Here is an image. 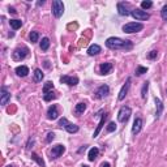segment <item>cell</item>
<instances>
[{"label":"cell","instance_id":"cell-1","mask_svg":"<svg viewBox=\"0 0 167 167\" xmlns=\"http://www.w3.org/2000/svg\"><path fill=\"white\" fill-rule=\"evenodd\" d=\"M106 46L110 50H131L133 47V43L131 41H124L117 37H111L106 41Z\"/></svg>","mask_w":167,"mask_h":167},{"label":"cell","instance_id":"cell-2","mask_svg":"<svg viewBox=\"0 0 167 167\" xmlns=\"http://www.w3.org/2000/svg\"><path fill=\"white\" fill-rule=\"evenodd\" d=\"M144 29V25L141 22H129V24H125L123 26V32L127 33V34H132V33H138L141 30Z\"/></svg>","mask_w":167,"mask_h":167},{"label":"cell","instance_id":"cell-3","mask_svg":"<svg viewBox=\"0 0 167 167\" xmlns=\"http://www.w3.org/2000/svg\"><path fill=\"white\" fill-rule=\"evenodd\" d=\"M28 55H29V48H28L26 46H21V47H17L16 50L13 51L12 56H13V60L20 61V60H24V59H25Z\"/></svg>","mask_w":167,"mask_h":167},{"label":"cell","instance_id":"cell-4","mask_svg":"<svg viewBox=\"0 0 167 167\" xmlns=\"http://www.w3.org/2000/svg\"><path fill=\"white\" fill-rule=\"evenodd\" d=\"M131 115H132L131 107L123 106V107L119 110V112H117V120H119L120 123H127V121L129 120V117H131Z\"/></svg>","mask_w":167,"mask_h":167},{"label":"cell","instance_id":"cell-5","mask_svg":"<svg viewBox=\"0 0 167 167\" xmlns=\"http://www.w3.org/2000/svg\"><path fill=\"white\" fill-rule=\"evenodd\" d=\"M59 125H60V127H64L65 131H67L68 133H77L78 129H80L78 125L73 124V123H69V121L65 119V117H61V119L59 120Z\"/></svg>","mask_w":167,"mask_h":167},{"label":"cell","instance_id":"cell-6","mask_svg":"<svg viewBox=\"0 0 167 167\" xmlns=\"http://www.w3.org/2000/svg\"><path fill=\"white\" fill-rule=\"evenodd\" d=\"M52 13H54V16L56 18L63 16V13H64V4H63V2H60V0H55V2H52Z\"/></svg>","mask_w":167,"mask_h":167},{"label":"cell","instance_id":"cell-7","mask_svg":"<svg viewBox=\"0 0 167 167\" xmlns=\"http://www.w3.org/2000/svg\"><path fill=\"white\" fill-rule=\"evenodd\" d=\"M136 20L137 21H146V20H149V13H146V11H142V9H138V8H136V9H132V13H131Z\"/></svg>","mask_w":167,"mask_h":167},{"label":"cell","instance_id":"cell-8","mask_svg":"<svg viewBox=\"0 0 167 167\" xmlns=\"http://www.w3.org/2000/svg\"><path fill=\"white\" fill-rule=\"evenodd\" d=\"M65 152V146L64 145H60V144H58V145H55V146H52V149H51V159H56V158H59L60 156H63V153Z\"/></svg>","mask_w":167,"mask_h":167},{"label":"cell","instance_id":"cell-9","mask_svg":"<svg viewBox=\"0 0 167 167\" xmlns=\"http://www.w3.org/2000/svg\"><path fill=\"white\" fill-rule=\"evenodd\" d=\"M117 12H119L120 16H128L132 13L131 9V4L129 3H119L117 4Z\"/></svg>","mask_w":167,"mask_h":167},{"label":"cell","instance_id":"cell-10","mask_svg":"<svg viewBox=\"0 0 167 167\" xmlns=\"http://www.w3.org/2000/svg\"><path fill=\"white\" fill-rule=\"evenodd\" d=\"M108 94H110V88H108V85H101L99 88L95 90V97L98 98V99L107 97Z\"/></svg>","mask_w":167,"mask_h":167},{"label":"cell","instance_id":"cell-11","mask_svg":"<svg viewBox=\"0 0 167 167\" xmlns=\"http://www.w3.org/2000/svg\"><path fill=\"white\" fill-rule=\"evenodd\" d=\"M129 88H131V78H128V80H127V82L121 86V89H120V91H119V95H117V99H119V101H123V99H124L125 95L128 94Z\"/></svg>","mask_w":167,"mask_h":167},{"label":"cell","instance_id":"cell-12","mask_svg":"<svg viewBox=\"0 0 167 167\" xmlns=\"http://www.w3.org/2000/svg\"><path fill=\"white\" fill-rule=\"evenodd\" d=\"M60 81L63 82V84H67V85H69V86H75L78 84V77H73V76H61L60 77Z\"/></svg>","mask_w":167,"mask_h":167},{"label":"cell","instance_id":"cell-13","mask_svg":"<svg viewBox=\"0 0 167 167\" xmlns=\"http://www.w3.org/2000/svg\"><path fill=\"white\" fill-rule=\"evenodd\" d=\"M47 117L50 120H55L59 117V111H58V106L56 104H51L47 110Z\"/></svg>","mask_w":167,"mask_h":167},{"label":"cell","instance_id":"cell-14","mask_svg":"<svg viewBox=\"0 0 167 167\" xmlns=\"http://www.w3.org/2000/svg\"><path fill=\"white\" fill-rule=\"evenodd\" d=\"M142 125H144V123H142L141 117H136L134 121H133V125H132V133L133 134L140 133L141 129H142Z\"/></svg>","mask_w":167,"mask_h":167},{"label":"cell","instance_id":"cell-15","mask_svg":"<svg viewBox=\"0 0 167 167\" xmlns=\"http://www.w3.org/2000/svg\"><path fill=\"white\" fill-rule=\"evenodd\" d=\"M0 95H2V99H0V102H2L3 106H5V104H7L9 102V99H11V93L3 86V88H2V94H0Z\"/></svg>","mask_w":167,"mask_h":167},{"label":"cell","instance_id":"cell-16","mask_svg":"<svg viewBox=\"0 0 167 167\" xmlns=\"http://www.w3.org/2000/svg\"><path fill=\"white\" fill-rule=\"evenodd\" d=\"M107 117H108V115H107L106 112H104V114L101 116V121H99V124H98L97 129L94 131V134H93V136H94V137H98V134H99V132L102 131V128H103V125H104V121H106Z\"/></svg>","mask_w":167,"mask_h":167},{"label":"cell","instance_id":"cell-17","mask_svg":"<svg viewBox=\"0 0 167 167\" xmlns=\"http://www.w3.org/2000/svg\"><path fill=\"white\" fill-rule=\"evenodd\" d=\"M111 71H112V64L111 63H102L99 65L101 75H108V73H111Z\"/></svg>","mask_w":167,"mask_h":167},{"label":"cell","instance_id":"cell-18","mask_svg":"<svg viewBox=\"0 0 167 167\" xmlns=\"http://www.w3.org/2000/svg\"><path fill=\"white\" fill-rule=\"evenodd\" d=\"M16 75L20 77H25L29 75V68L26 65H20L16 68Z\"/></svg>","mask_w":167,"mask_h":167},{"label":"cell","instance_id":"cell-19","mask_svg":"<svg viewBox=\"0 0 167 167\" xmlns=\"http://www.w3.org/2000/svg\"><path fill=\"white\" fill-rule=\"evenodd\" d=\"M102 51V48L99 45H91L89 48H88V54L90 55V56H94V55H98Z\"/></svg>","mask_w":167,"mask_h":167},{"label":"cell","instance_id":"cell-20","mask_svg":"<svg viewBox=\"0 0 167 167\" xmlns=\"http://www.w3.org/2000/svg\"><path fill=\"white\" fill-rule=\"evenodd\" d=\"M85 110H86V103L85 102H80V103L76 104V107H75V114L77 116H80V115L84 114Z\"/></svg>","mask_w":167,"mask_h":167},{"label":"cell","instance_id":"cell-21","mask_svg":"<svg viewBox=\"0 0 167 167\" xmlns=\"http://www.w3.org/2000/svg\"><path fill=\"white\" fill-rule=\"evenodd\" d=\"M156 104H157V112H156V117L157 119H159L160 117V115H162V111H163V103H162V101L159 99V98H156Z\"/></svg>","mask_w":167,"mask_h":167},{"label":"cell","instance_id":"cell-22","mask_svg":"<svg viewBox=\"0 0 167 167\" xmlns=\"http://www.w3.org/2000/svg\"><path fill=\"white\" fill-rule=\"evenodd\" d=\"M98 154H99V149L98 147H91V149L89 150V154H88V158H89V160H94L97 157H98Z\"/></svg>","mask_w":167,"mask_h":167},{"label":"cell","instance_id":"cell-23","mask_svg":"<svg viewBox=\"0 0 167 167\" xmlns=\"http://www.w3.org/2000/svg\"><path fill=\"white\" fill-rule=\"evenodd\" d=\"M32 159H33V160H35V162L38 163L41 167H46V165H45V160H43V159H42L39 156H38V154L32 153Z\"/></svg>","mask_w":167,"mask_h":167},{"label":"cell","instance_id":"cell-24","mask_svg":"<svg viewBox=\"0 0 167 167\" xmlns=\"http://www.w3.org/2000/svg\"><path fill=\"white\" fill-rule=\"evenodd\" d=\"M48 47H50V39L45 37V38H42V42H41V48L42 51H47Z\"/></svg>","mask_w":167,"mask_h":167},{"label":"cell","instance_id":"cell-25","mask_svg":"<svg viewBox=\"0 0 167 167\" xmlns=\"http://www.w3.org/2000/svg\"><path fill=\"white\" fill-rule=\"evenodd\" d=\"M43 78V73L42 71L39 69V68H37V69H34V81L35 82H41Z\"/></svg>","mask_w":167,"mask_h":167},{"label":"cell","instance_id":"cell-26","mask_svg":"<svg viewBox=\"0 0 167 167\" xmlns=\"http://www.w3.org/2000/svg\"><path fill=\"white\" fill-rule=\"evenodd\" d=\"M52 89H54V84L51 81H47L45 86H43V94H47V93L52 91Z\"/></svg>","mask_w":167,"mask_h":167},{"label":"cell","instance_id":"cell-27","mask_svg":"<svg viewBox=\"0 0 167 167\" xmlns=\"http://www.w3.org/2000/svg\"><path fill=\"white\" fill-rule=\"evenodd\" d=\"M9 24H11L12 29L17 30V29H20V28H21V25H22V21H21V20H11V21H9Z\"/></svg>","mask_w":167,"mask_h":167},{"label":"cell","instance_id":"cell-28","mask_svg":"<svg viewBox=\"0 0 167 167\" xmlns=\"http://www.w3.org/2000/svg\"><path fill=\"white\" fill-rule=\"evenodd\" d=\"M147 89H149V82H144V85H142V89H141V97L142 99H145L146 98V93H147Z\"/></svg>","mask_w":167,"mask_h":167},{"label":"cell","instance_id":"cell-29","mask_svg":"<svg viewBox=\"0 0 167 167\" xmlns=\"http://www.w3.org/2000/svg\"><path fill=\"white\" fill-rule=\"evenodd\" d=\"M146 72H147V68H146V67H141V65H138L137 68H136V75H137V76L144 75V73H146Z\"/></svg>","mask_w":167,"mask_h":167},{"label":"cell","instance_id":"cell-30","mask_svg":"<svg viewBox=\"0 0 167 167\" xmlns=\"http://www.w3.org/2000/svg\"><path fill=\"white\" fill-rule=\"evenodd\" d=\"M39 39V34L38 32H32L30 33V41H32V43H37Z\"/></svg>","mask_w":167,"mask_h":167},{"label":"cell","instance_id":"cell-31","mask_svg":"<svg viewBox=\"0 0 167 167\" xmlns=\"http://www.w3.org/2000/svg\"><path fill=\"white\" fill-rule=\"evenodd\" d=\"M55 98V94L52 91H50V93H47V94H43V99H45L46 102H50L51 99H54Z\"/></svg>","mask_w":167,"mask_h":167},{"label":"cell","instance_id":"cell-32","mask_svg":"<svg viewBox=\"0 0 167 167\" xmlns=\"http://www.w3.org/2000/svg\"><path fill=\"white\" fill-rule=\"evenodd\" d=\"M152 7H153V3L149 2V0H146V2H142V3H141V8H142V9H149V8H152Z\"/></svg>","mask_w":167,"mask_h":167},{"label":"cell","instance_id":"cell-33","mask_svg":"<svg viewBox=\"0 0 167 167\" xmlns=\"http://www.w3.org/2000/svg\"><path fill=\"white\" fill-rule=\"evenodd\" d=\"M160 16H162V18L167 22V5H165V7L162 8V11H160Z\"/></svg>","mask_w":167,"mask_h":167},{"label":"cell","instance_id":"cell-34","mask_svg":"<svg viewBox=\"0 0 167 167\" xmlns=\"http://www.w3.org/2000/svg\"><path fill=\"white\" fill-rule=\"evenodd\" d=\"M158 56V52L157 51H150L149 54H147V58L149 59H156Z\"/></svg>","mask_w":167,"mask_h":167},{"label":"cell","instance_id":"cell-35","mask_svg":"<svg viewBox=\"0 0 167 167\" xmlns=\"http://www.w3.org/2000/svg\"><path fill=\"white\" fill-rule=\"evenodd\" d=\"M116 129V125H115V123H110L108 124V127H107V131L108 132H114Z\"/></svg>","mask_w":167,"mask_h":167},{"label":"cell","instance_id":"cell-36","mask_svg":"<svg viewBox=\"0 0 167 167\" xmlns=\"http://www.w3.org/2000/svg\"><path fill=\"white\" fill-rule=\"evenodd\" d=\"M54 137H55V134L52 132H50V133L47 134V142H50L51 140H54Z\"/></svg>","mask_w":167,"mask_h":167},{"label":"cell","instance_id":"cell-37","mask_svg":"<svg viewBox=\"0 0 167 167\" xmlns=\"http://www.w3.org/2000/svg\"><path fill=\"white\" fill-rule=\"evenodd\" d=\"M101 167H110V163H108V162H103V163L101 165Z\"/></svg>","mask_w":167,"mask_h":167},{"label":"cell","instance_id":"cell-38","mask_svg":"<svg viewBox=\"0 0 167 167\" xmlns=\"http://www.w3.org/2000/svg\"><path fill=\"white\" fill-rule=\"evenodd\" d=\"M9 12H11V13H16V11H15V8H9Z\"/></svg>","mask_w":167,"mask_h":167},{"label":"cell","instance_id":"cell-39","mask_svg":"<svg viewBox=\"0 0 167 167\" xmlns=\"http://www.w3.org/2000/svg\"><path fill=\"white\" fill-rule=\"evenodd\" d=\"M82 167H89V166H82Z\"/></svg>","mask_w":167,"mask_h":167}]
</instances>
